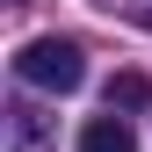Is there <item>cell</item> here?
Masks as SVG:
<instances>
[{
	"label": "cell",
	"instance_id": "7a4b0ae2",
	"mask_svg": "<svg viewBox=\"0 0 152 152\" xmlns=\"http://www.w3.org/2000/svg\"><path fill=\"white\" fill-rule=\"evenodd\" d=\"M58 138V116L36 102H7V152H51Z\"/></svg>",
	"mask_w": 152,
	"mask_h": 152
},
{
	"label": "cell",
	"instance_id": "277c9868",
	"mask_svg": "<svg viewBox=\"0 0 152 152\" xmlns=\"http://www.w3.org/2000/svg\"><path fill=\"white\" fill-rule=\"evenodd\" d=\"M109 109H152V80L145 72H116L109 80Z\"/></svg>",
	"mask_w": 152,
	"mask_h": 152
},
{
	"label": "cell",
	"instance_id": "5b68a950",
	"mask_svg": "<svg viewBox=\"0 0 152 152\" xmlns=\"http://www.w3.org/2000/svg\"><path fill=\"white\" fill-rule=\"evenodd\" d=\"M102 7H109V15H130L138 29H152V0H102Z\"/></svg>",
	"mask_w": 152,
	"mask_h": 152
},
{
	"label": "cell",
	"instance_id": "6da1fadb",
	"mask_svg": "<svg viewBox=\"0 0 152 152\" xmlns=\"http://www.w3.org/2000/svg\"><path fill=\"white\" fill-rule=\"evenodd\" d=\"M15 80L44 87V94H72L87 80V51L72 44V36H29V44L15 51Z\"/></svg>",
	"mask_w": 152,
	"mask_h": 152
},
{
	"label": "cell",
	"instance_id": "3957f363",
	"mask_svg": "<svg viewBox=\"0 0 152 152\" xmlns=\"http://www.w3.org/2000/svg\"><path fill=\"white\" fill-rule=\"evenodd\" d=\"M80 152H138V138H130V123L109 109V116H94V123L80 130Z\"/></svg>",
	"mask_w": 152,
	"mask_h": 152
}]
</instances>
